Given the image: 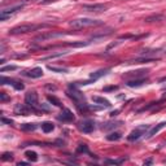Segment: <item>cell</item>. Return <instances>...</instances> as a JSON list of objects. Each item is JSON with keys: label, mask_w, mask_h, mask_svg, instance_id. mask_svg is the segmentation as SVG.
Returning a JSON list of instances; mask_svg holds the SVG:
<instances>
[{"label": "cell", "mask_w": 166, "mask_h": 166, "mask_svg": "<svg viewBox=\"0 0 166 166\" xmlns=\"http://www.w3.org/2000/svg\"><path fill=\"white\" fill-rule=\"evenodd\" d=\"M66 95L69 96V99L73 100L74 102L77 110L83 116V114H87V112L90 110V105L87 104V101L85 99V95L81 92V90L78 88L77 86H74L73 83L69 85V90L66 91Z\"/></svg>", "instance_id": "6da1fadb"}, {"label": "cell", "mask_w": 166, "mask_h": 166, "mask_svg": "<svg viewBox=\"0 0 166 166\" xmlns=\"http://www.w3.org/2000/svg\"><path fill=\"white\" fill-rule=\"evenodd\" d=\"M25 102L27 105H30L31 108H35L36 110H39L40 113H47L50 112V106L46 104H39L38 100V94L35 91H29L25 95Z\"/></svg>", "instance_id": "7a4b0ae2"}, {"label": "cell", "mask_w": 166, "mask_h": 166, "mask_svg": "<svg viewBox=\"0 0 166 166\" xmlns=\"http://www.w3.org/2000/svg\"><path fill=\"white\" fill-rule=\"evenodd\" d=\"M102 25V22L99 19H94V18H77V19H71L70 21V26L74 30H81L85 27H90V26H100Z\"/></svg>", "instance_id": "3957f363"}, {"label": "cell", "mask_w": 166, "mask_h": 166, "mask_svg": "<svg viewBox=\"0 0 166 166\" xmlns=\"http://www.w3.org/2000/svg\"><path fill=\"white\" fill-rule=\"evenodd\" d=\"M50 25H33V23H23V25H18L16 27H13L9 30V34L11 35H18V34H26V33H30V31H35L39 30V29H43V27H48Z\"/></svg>", "instance_id": "277c9868"}, {"label": "cell", "mask_w": 166, "mask_h": 166, "mask_svg": "<svg viewBox=\"0 0 166 166\" xmlns=\"http://www.w3.org/2000/svg\"><path fill=\"white\" fill-rule=\"evenodd\" d=\"M149 129H150L149 125H140V126H138V127H135V129L129 134L127 140H129V141H136V140H139L141 136L148 133Z\"/></svg>", "instance_id": "5b68a950"}, {"label": "cell", "mask_w": 166, "mask_h": 166, "mask_svg": "<svg viewBox=\"0 0 166 166\" xmlns=\"http://www.w3.org/2000/svg\"><path fill=\"white\" fill-rule=\"evenodd\" d=\"M108 4H83L82 11L83 12H88V13H102L105 11H108Z\"/></svg>", "instance_id": "8992f818"}, {"label": "cell", "mask_w": 166, "mask_h": 166, "mask_svg": "<svg viewBox=\"0 0 166 166\" xmlns=\"http://www.w3.org/2000/svg\"><path fill=\"white\" fill-rule=\"evenodd\" d=\"M14 113L18 114V116H29V114H40V112L36 110L35 108H31L30 105H27L26 102L25 104H17L14 106Z\"/></svg>", "instance_id": "52a82bcc"}, {"label": "cell", "mask_w": 166, "mask_h": 166, "mask_svg": "<svg viewBox=\"0 0 166 166\" xmlns=\"http://www.w3.org/2000/svg\"><path fill=\"white\" fill-rule=\"evenodd\" d=\"M95 127H96L95 122L92 119H83L78 123V129H79V131H82V133H85V134H91L92 131L95 130Z\"/></svg>", "instance_id": "ba28073f"}, {"label": "cell", "mask_w": 166, "mask_h": 166, "mask_svg": "<svg viewBox=\"0 0 166 166\" xmlns=\"http://www.w3.org/2000/svg\"><path fill=\"white\" fill-rule=\"evenodd\" d=\"M23 8V4H18V5H14V7H11L8 9H3L2 12H0V21H5L8 17H11L12 14L17 13L18 11H21Z\"/></svg>", "instance_id": "9c48e42d"}, {"label": "cell", "mask_w": 166, "mask_h": 166, "mask_svg": "<svg viewBox=\"0 0 166 166\" xmlns=\"http://www.w3.org/2000/svg\"><path fill=\"white\" fill-rule=\"evenodd\" d=\"M2 85H11L13 88H16L17 91H22L25 88V85L16 79H11V78H7V77H2Z\"/></svg>", "instance_id": "30bf717a"}, {"label": "cell", "mask_w": 166, "mask_h": 166, "mask_svg": "<svg viewBox=\"0 0 166 166\" xmlns=\"http://www.w3.org/2000/svg\"><path fill=\"white\" fill-rule=\"evenodd\" d=\"M148 71H149L148 69H141V70L129 71V73H126V74L123 75V78H126L127 81H130V79H138V78H144V77H147Z\"/></svg>", "instance_id": "8fae6325"}, {"label": "cell", "mask_w": 166, "mask_h": 166, "mask_svg": "<svg viewBox=\"0 0 166 166\" xmlns=\"http://www.w3.org/2000/svg\"><path fill=\"white\" fill-rule=\"evenodd\" d=\"M65 34L64 33H46V34H42V35H38L34 38V42L38 43V42H44L47 39H53V38H60V36H64Z\"/></svg>", "instance_id": "7c38bea8"}, {"label": "cell", "mask_w": 166, "mask_h": 166, "mask_svg": "<svg viewBox=\"0 0 166 166\" xmlns=\"http://www.w3.org/2000/svg\"><path fill=\"white\" fill-rule=\"evenodd\" d=\"M57 119L61 121V122H73L74 121V114H73V112L70 109H62V112L60 114L57 116Z\"/></svg>", "instance_id": "4fadbf2b"}, {"label": "cell", "mask_w": 166, "mask_h": 166, "mask_svg": "<svg viewBox=\"0 0 166 166\" xmlns=\"http://www.w3.org/2000/svg\"><path fill=\"white\" fill-rule=\"evenodd\" d=\"M148 82H149V79L147 77H144V78H138V79H130V81L126 82V85L129 87H131V88H138V87L148 85Z\"/></svg>", "instance_id": "5bb4252c"}, {"label": "cell", "mask_w": 166, "mask_h": 166, "mask_svg": "<svg viewBox=\"0 0 166 166\" xmlns=\"http://www.w3.org/2000/svg\"><path fill=\"white\" fill-rule=\"evenodd\" d=\"M23 75H26L29 78H33V79H35V78H40L43 77V69L42 67H34V69H30L23 73Z\"/></svg>", "instance_id": "9a60e30c"}, {"label": "cell", "mask_w": 166, "mask_h": 166, "mask_svg": "<svg viewBox=\"0 0 166 166\" xmlns=\"http://www.w3.org/2000/svg\"><path fill=\"white\" fill-rule=\"evenodd\" d=\"M92 101H94L95 104L105 106V108H110V106H112L110 101L108 99H105V97H101V96H92Z\"/></svg>", "instance_id": "2e32d148"}, {"label": "cell", "mask_w": 166, "mask_h": 166, "mask_svg": "<svg viewBox=\"0 0 166 166\" xmlns=\"http://www.w3.org/2000/svg\"><path fill=\"white\" fill-rule=\"evenodd\" d=\"M109 71H110L109 67H105V69H99V70H96V71H94V73H91L90 78H91V79H94V81H97L99 78L106 75Z\"/></svg>", "instance_id": "e0dca14e"}, {"label": "cell", "mask_w": 166, "mask_h": 166, "mask_svg": "<svg viewBox=\"0 0 166 166\" xmlns=\"http://www.w3.org/2000/svg\"><path fill=\"white\" fill-rule=\"evenodd\" d=\"M166 126V122H161V123H158L157 126H154V127H152V129H149V131L147 133V138L149 139V138H152V136H154L156 134L158 133V131L161 130V129H164Z\"/></svg>", "instance_id": "ac0fdd59"}, {"label": "cell", "mask_w": 166, "mask_h": 166, "mask_svg": "<svg viewBox=\"0 0 166 166\" xmlns=\"http://www.w3.org/2000/svg\"><path fill=\"white\" fill-rule=\"evenodd\" d=\"M119 125H122L121 121H117V122H106V123H104V125L101 126V129H102V130H112V129L118 127Z\"/></svg>", "instance_id": "d6986e66"}, {"label": "cell", "mask_w": 166, "mask_h": 166, "mask_svg": "<svg viewBox=\"0 0 166 166\" xmlns=\"http://www.w3.org/2000/svg\"><path fill=\"white\" fill-rule=\"evenodd\" d=\"M42 130H43V133H52L53 130H55V125L52 123V122H43L42 123Z\"/></svg>", "instance_id": "ffe728a7"}, {"label": "cell", "mask_w": 166, "mask_h": 166, "mask_svg": "<svg viewBox=\"0 0 166 166\" xmlns=\"http://www.w3.org/2000/svg\"><path fill=\"white\" fill-rule=\"evenodd\" d=\"M122 138V134L118 131H114V133H110L109 135H106V140L109 141H118Z\"/></svg>", "instance_id": "44dd1931"}, {"label": "cell", "mask_w": 166, "mask_h": 166, "mask_svg": "<svg viewBox=\"0 0 166 166\" xmlns=\"http://www.w3.org/2000/svg\"><path fill=\"white\" fill-rule=\"evenodd\" d=\"M77 153L78 154H81V153H87V154H90L91 157H94L95 154H92L90 150H88V148H87V145L86 144H79L78 145V148H77Z\"/></svg>", "instance_id": "7402d4cb"}, {"label": "cell", "mask_w": 166, "mask_h": 166, "mask_svg": "<svg viewBox=\"0 0 166 166\" xmlns=\"http://www.w3.org/2000/svg\"><path fill=\"white\" fill-rule=\"evenodd\" d=\"M25 156L27 157L29 161H31V162H36V161H38V153L34 152V150H26Z\"/></svg>", "instance_id": "603a6c76"}, {"label": "cell", "mask_w": 166, "mask_h": 166, "mask_svg": "<svg viewBox=\"0 0 166 166\" xmlns=\"http://www.w3.org/2000/svg\"><path fill=\"white\" fill-rule=\"evenodd\" d=\"M38 129L36 123H22L21 125V130L22 131H35Z\"/></svg>", "instance_id": "cb8c5ba5"}, {"label": "cell", "mask_w": 166, "mask_h": 166, "mask_svg": "<svg viewBox=\"0 0 166 166\" xmlns=\"http://www.w3.org/2000/svg\"><path fill=\"white\" fill-rule=\"evenodd\" d=\"M47 100L51 102V104H53L55 106H58V108H61L62 104H61V101L57 99L56 96H53V95H47Z\"/></svg>", "instance_id": "d4e9b609"}, {"label": "cell", "mask_w": 166, "mask_h": 166, "mask_svg": "<svg viewBox=\"0 0 166 166\" xmlns=\"http://www.w3.org/2000/svg\"><path fill=\"white\" fill-rule=\"evenodd\" d=\"M165 17L162 16V14H153V16H149L144 19L145 22H154V21H162Z\"/></svg>", "instance_id": "484cf974"}, {"label": "cell", "mask_w": 166, "mask_h": 166, "mask_svg": "<svg viewBox=\"0 0 166 166\" xmlns=\"http://www.w3.org/2000/svg\"><path fill=\"white\" fill-rule=\"evenodd\" d=\"M126 160H127L126 157H122V158H118V160H109V158H108V160H105L104 162L108 164V165H121L122 162H125Z\"/></svg>", "instance_id": "4316f807"}, {"label": "cell", "mask_w": 166, "mask_h": 166, "mask_svg": "<svg viewBox=\"0 0 166 166\" xmlns=\"http://www.w3.org/2000/svg\"><path fill=\"white\" fill-rule=\"evenodd\" d=\"M48 69L51 71H55V73H67L69 71L66 67H57V66H52V65H48Z\"/></svg>", "instance_id": "83f0119b"}, {"label": "cell", "mask_w": 166, "mask_h": 166, "mask_svg": "<svg viewBox=\"0 0 166 166\" xmlns=\"http://www.w3.org/2000/svg\"><path fill=\"white\" fill-rule=\"evenodd\" d=\"M17 66L16 65H8V66H3L0 69V73H5V71H11V70H16Z\"/></svg>", "instance_id": "f1b7e54d"}, {"label": "cell", "mask_w": 166, "mask_h": 166, "mask_svg": "<svg viewBox=\"0 0 166 166\" xmlns=\"http://www.w3.org/2000/svg\"><path fill=\"white\" fill-rule=\"evenodd\" d=\"M66 52H60V53H56V55H51V56H47V57H43V58H40V60H43V61H46V60H51V58H56V57H60V56H62V55H65Z\"/></svg>", "instance_id": "f546056e"}, {"label": "cell", "mask_w": 166, "mask_h": 166, "mask_svg": "<svg viewBox=\"0 0 166 166\" xmlns=\"http://www.w3.org/2000/svg\"><path fill=\"white\" fill-rule=\"evenodd\" d=\"M2 160H3V161H12V160H13V154H12V153H8V152L4 153V154L2 156Z\"/></svg>", "instance_id": "4dcf8cb0"}, {"label": "cell", "mask_w": 166, "mask_h": 166, "mask_svg": "<svg viewBox=\"0 0 166 166\" xmlns=\"http://www.w3.org/2000/svg\"><path fill=\"white\" fill-rule=\"evenodd\" d=\"M118 90V86H108V87H104V92H110V91H116Z\"/></svg>", "instance_id": "1f68e13d"}, {"label": "cell", "mask_w": 166, "mask_h": 166, "mask_svg": "<svg viewBox=\"0 0 166 166\" xmlns=\"http://www.w3.org/2000/svg\"><path fill=\"white\" fill-rule=\"evenodd\" d=\"M2 122H3V123H8V125H12L13 123L12 119H8V118H5V117H2Z\"/></svg>", "instance_id": "d6a6232c"}, {"label": "cell", "mask_w": 166, "mask_h": 166, "mask_svg": "<svg viewBox=\"0 0 166 166\" xmlns=\"http://www.w3.org/2000/svg\"><path fill=\"white\" fill-rule=\"evenodd\" d=\"M0 100H2V101H7L8 100V96L4 94V92H2V94H0Z\"/></svg>", "instance_id": "836d02e7"}, {"label": "cell", "mask_w": 166, "mask_h": 166, "mask_svg": "<svg viewBox=\"0 0 166 166\" xmlns=\"http://www.w3.org/2000/svg\"><path fill=\"white\" fill-rule=\"evenodd\" d=\"M152 164H153V160L152 158H148V160L144 161V165H152Z\"/></svg>", "instance_id": "e575fe53"}, {"label": "cell", "mask_w": 166, "mask_h": 166, "mask_svg": "<svg viewBox=\"0 0 166 166\" xmlns=\"http://www.w3.org/2000/svg\"><path fill=\"white\" fill-rule=\"evenodd\" d=\"M52 2H56V0H42V4H48V3H52Z\"/></svg>", "instance_id": "d590c367"}, {"label": "cell", "mask_w": 166, "mask_h": 166, "mask_svg": "<svg viewBox=\"0 0 166 166\" xmlns=\"http://www.w3.org/2000/svg\"><path fill=\"white\" fill-rule=\"evenodd\" d=\"M117 113H118V110H114V112H112V113H110V116L114 117V116H117Z\"/></svg>", "instance_id": "8d00e7d4"}, {"label": "cell", "mask_w": 166, "mask_h": 166, "mask_svg": "<svg viewBox=\"0 0 166 166\" xmlns=\"http://www.w3.org/2000/svg\"><path fill=\"white\" fill-rule=\"evenodd\" d=\"M160 82H166V77H162V78H160Z\"/></svg>", "instance_id": "74e56055"}, {"label": "cell", "mask_w": 166, "mask_h": 166, "mask_svg": "<svg viewBox=\"0 0 166 166\" xmlns=\"http://www.w3.org/2000/svg\"><path fill=\"white\" fill-rule=\"evenodd\" d=\"M21 165H27V162H18V166H21Z\"/></svg>", "instance_id": "f35d334b"}, {"label": "cell", "mask_w": 166, "mask_h": 166, "mask_svg": "<svg viewBox=\"0 0 166 166\" xmlns=\"http://www.w3.org/2000/svg\"><path fill=\"white\" fill-rule=\"evenodd\" d=\"M165 90H166V87H165Z\"/></svg>", "instance_id": "ab89813d"}]
</instances>
